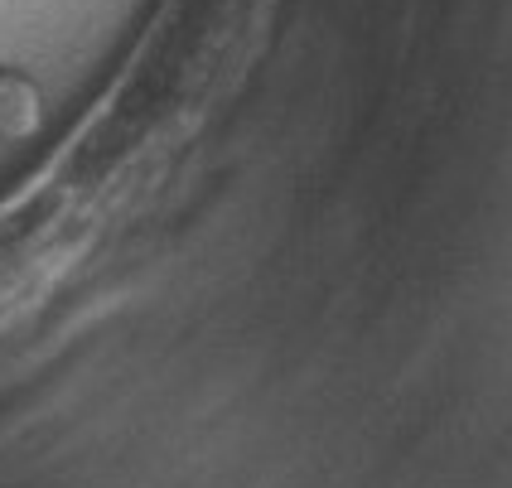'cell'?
<instances>
[{
    "instance_id": "cell-1",
    "label": "cell",
    "mask_w": 512,
    "mask_h": 488,
    "mask_svg": "<svg viewBox=\"0 0 512 488\" xmlns=\"http://www.w3.org/2000/svg\"><path fill=\"white\" fill-rule=\"evenodd\" d=\"M34 112H39L34 87L25 78H15V73H0V131H25Z\"/></svg>"
}]
</instances>
